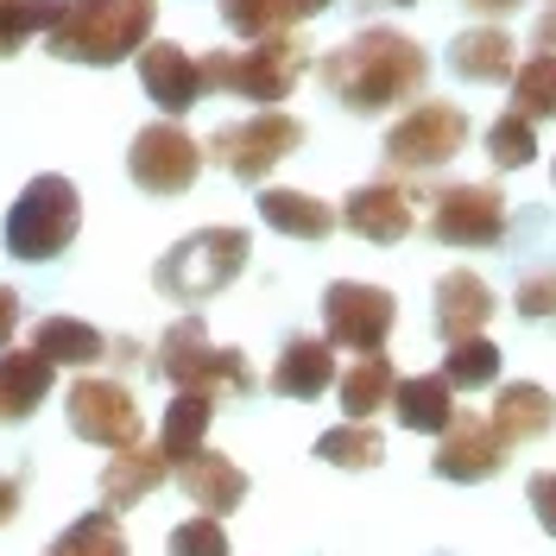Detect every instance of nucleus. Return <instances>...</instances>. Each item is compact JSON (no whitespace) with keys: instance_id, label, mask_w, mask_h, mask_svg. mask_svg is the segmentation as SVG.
<instances>
[{"instance_id":"obj_1","label":"nucleus","mask_w":556,"mask_h":556,"mask_svg":"<svg viewBox=\"0 0 556 556\" xmlns=\"http://www.w3.org/2000/svg\"><path fill=\"white\" fill-rule=\"evenodd\" d=\"M316 76H323V89L348 114H386V108L412 102L417 89H424L430 58H424L417 38L392 33V26H367V33H354L348 45H336L316 64Z\"/></svg>"},{"instance_id":"obj_2","label":"nucleus","mask_w":556,"mask_h":556,"mask_svg":"<svg viewBox=\"0 0 556 556\" xmlns=\"http://www.w3.org/2000/svg\"><path fill=\"white\" fill-rule=\"evenodd\" d=\"M159 0H70L64 20L51 26V58L64 64H121L152 45Z\"/></svg>"},{"instance_id":"obj_3","label":"nucleus","mask_w":556,"mask_h":556,"mask_svg":"<svg viewBox=\"0 0 556 556\" xmlns=\"http://www.w3.org/2000/svg\"><path fill=\"white\" fill-rule=\"evenodd\" d=\"M152 367H159V380H172L177 392H203V399H253L260 380H253V367H247L241 348H215L203 329V316H177L172 329L159 336L152 348Z\"/></svg>"},{"instance_id":"obj_4","label":"nucleus","mask_w":556,"mask_h":556,"mask_svg":"<svg viewBox=\"0 0 556 556\" xmlns=\"http://www.w3.org/2000/svg\"><path fill=\"white\" fill-rule=\"evenodd\" d=\"M253 260V235L247 228H197L152 266V285L172 298L177 311H197L208 298H222Z\"/></svg>"},{"instance_id":"obj_5","label":"nucleus","mask_w":556,"mask_h":556,"mask_svg":"<svg viewBox=\"0 0 556 556\" xmlns=\"http://www.w3.org/2000/svg\"><path fill=\"white\" fill-rule=\"evenodd\" d=\"M304 70H311V51L291 33H278V38H253L247 51H215V58H203V89L278 108L304 83Z\"/></svg>"},{"instance_id":"obj_6","label":"nucleus","mask_w":556,"mask_h":556,"mask_svg":"<svg viewBox=\"0 0 556 556\" xmlns=\"http://www.w3.org/2000/svg\"><path fill=\"white\" fill-rule=\"evenodd\" d=\"M76 228H83V197H76V184L70 177H33L26 190H20V203L7 208V253L13 260H58L70 241H76Z\"/></svg>"},{"instance_id":"obj_7","label":"nucleus","mask_w":556,"mask_h":556,"mask_svg":"<svg viewBox=\"0 0 556 556\" xmlns=\"http://www.w3.org/2000/svg\"><path fill=\"white\" fill-rule=\"evenodd\" d=\"M298 146H304V121H298V114H285V108H260V114H247V121L215 127L203 152L228 177H241V184H266V172L285 165Z\"/></svg>"},{"instance_id":"obj_8","label":"nucleus","mask_w":556,"mask_h":556,"mask_svg":"<svg viewBox=\"0 0 556 556\" xmlns=\"http://www.w3.org/2000/svg\"><path fill=\"white\" fill-rule=\"evenodd\" d=\"M127 177H134L146 197H184L203 177V146L165 114V121H152V127L134 134V146H127Z\"/></svg>"},{"instance_id":"obj_9","label":"nucleus","mask_w":556,"mask_h":556,"mask_svg":"<svg viewBox=\"0 0 556 556\" xmlns=\"http://www.w3.org/2000/svg\"><path fill=\"white\" fill-rule=\"evenodd\" d=\"M468 146V114L455 102H417L392 134H386V165L392 172H443Z\"/></svg>"},{"instance_id":"obj_10","label":"nucleus","mask_w":556,"mask_h":556,"mask_svg":"<svg viewBox=\"0 0 556 556\" xmlns=\"http://www.w3.org/2000/svg\"><path fill=\"white\" fill-rule=\"evenodd\" d=\"M392 323H399V304H392V291H380V285L336 278L323 291V336H329V348L380 354L386 336H392Z\"/></svg>"},{"instance_id":"obj_11","label":"nucleus","mask_w":556,"mask_h":556,"mask_svg":"<svg viewBox=\"0 0 556 556\" xmlns=\"http://www.w3.org/2000/svg\"><path fill=\"white\" fill-rule=\"evenodd\" d=\"M64 417L83 443H96V450H108V455L139 443V405L121 380H76L70 399H64Z\"/></svg>"},{"instance_id":"obj_12","label":"nucleus","mask_w":556,"mask_h":556,"mask_svg":"<svg viewBox=\"0 0 556 556\" xmlns=\"http://www.w3.org/2000/svg\"><path fill=\"white\" fill-rule=\"evenodd\" d=\"M430 235L443 247H493L506 235V197H500V184H450V190H437Z\"/></svg>"},{"instance_id":"obj_13","label":"nucleus","mask_w":556,"mask_h":556,"mask_svg":"<svg viewBox=\"0 0 556 556\" xmlns=\"http://www.w3.org/2000/svg\"><path fill=\"white\" fill-rule=\"evenodd\" d=\"M443 481L455 486H475V481H493L500 468H506V437L493 430V417L481 412H455V424L443 430V443H437V462H430Z\"/></svg>"},{"instance_id":"obj_14","label":"nucleus","mask_w":556,"mask_h":556,"mask_svg":"<svg viewBox=\"0 0 556 556\" xmlns=\"http://www.w3.org/2000/svg\"><path fill=\"white\" fill-rule=\"evenodd\" d=\"M342 228L348 235H361V241H374V247H392V241H405V235L417 228V203L392 184V177H380V184L348 190Z\"/></svg>"},{"instance_id":"obj_15","label":"nucleus","mask_w":556,"mask_h":556,"mask_svg":"<svg viewBox=\"0 0 556 556\" xmlns=\"http://www.w3.org/2000/svg\"><path fill=\"white\" fill-rule=\"evenodd\" d=\"M139 83H146V96L165 108L172 121L208 96L203 89V64H197L184 45H146V51H139Z\"/></svg>"},{"instance_id":"obj_16","label":"nucleus","mask_w":556,"mask_h":556,"mask_svg":"<svg viewBox=\"0 0 556 556\" xmlns=\"http://www.w3.org/2000/svg\"><path fill=\"white\" fill-rule=\"evenodd\" d=\"M172 475H177V486L190 493V506H197V513H208V519L235 513V506L247 500V475H241V468H235V462H228L222 450H197V455H184Z\"/></svg>"},{"instance_id":"obj_17","label":"nucleus","mask_w":556,"mask_h":556,"mask_svg":"<svg viewBox=\"0 0 556 556\" xmlns=\"http://www.w3.org/2000/svg\"><path fill=\"white\" fill-rule=\"evenodd\" d=\"M266 386H273L278 399H323L336 386V348H329V336L323 342L316 336H291V342L278 348Z\"/></svg>"},{"instance_id":"obj_18","label":"nucleus","mask_w":556,"mask_h":556,"mask_svg":"<svg viewBox=\"0 0 556 556\" xmlns=\"http://www.w3.org/2000/svg\"><path fill=\"white\" fill-rule=\"evenodd\" d=\"M486 316H493V291H486L481 273H443L437 278V336L443 342H468V336H481Z\"/></svg>"},{"instance_id":"obj_19","label":"nucleus","mask_w":556,"mask_h":556,"mask_svg":"<svg viewBox=\"0 0 556 556\" xmlns=\"http://www.w3.org/2000/svg\"><path fill=\"white\" fill-rule=\"evenodd\" d=\"M172 475V455L159 450H146V443H134V450H114V462L102 468V513H127V506H139L152 486Z\"/></svg>"},{"instance_id":"obj_20","label":"nucleus","mask_w":556,"mask_h":556,"mask_svg":"<svg viewBox=\"0 0 556 556\" xmlns=\"http://www.w3.org/2000/svg\"><path fill=\"white\" fill-rule=\"evenodd\" d=\"M486 417H493V430L506 437V450H519V443L551 437L556 399L538 380H519V386H500V399H493V412H486Z\"/></svg>"},{"instance_id":"obj_21","label":"nucleus","mask_w":556,"mask_h":556,"mask_svg":"<svg viewBox=\"0 0 556 556\" xmlns=\"http://www.w3.org/2000/svg\"><path fill=\"white\" fill-rule=\"evenodd\" d=\"M392 412L417 437H443L455 424V386L443 374H412V380L392 386Z\"/></svg>"},{"instance_id":"obj_22","label":"nucleus","mask_w":556,"mask_h":556,"mask_svg":"<svg viewBox=\"0 0 556 556\" xmlns=\"http://www.w3.org/2000/svg\"><path fill=\"white\" fill-rule=\"evenodd\" d=\"M51 374H58V367H51L45 354L7 348V354H0V417H7V424H26V417L51 399Z\"/></svg>"},{"instance_id":"obj_23","label":"nucleus","mask_w":556,"mask_h":556,"mask_svg":"<svg viewBox=\"0 0 556 556\" xmlns=\"http://www.w3.org/2000/svg\"><path fill=\"white\" fill-rule=\"evenodd\" d=\"M260 215L273 235H291V241H329L342 228V208L316 203L304 190H260Z\"/></svg>"},{"instance_id":"obj_24","label":"nucleus","mask_w":556,"mask_h":556,"mask_svg":"<svg viewBox=\"0 0 556 556\" xmlns=\"http://www.w3.org/2000/svg\"><path fill=\"white\" fill-rule=\"evenodd\" d=\"M513 38L500 33V26H475V33H462L450 45V70L462 76V83H513Z\"/></svg>"},{"instance_id":"obj_25","label":"nucleus","mask_w":556,"mask_h":556,"mask_svg":"<svg viewBox=\"0 0 556 556\" xmlns=\"http://www.w3.org/2000/svg\"><path fill=\"white\" fill-rule=\"evenodd\" d=\"M323 7L329 0H222V20H228L235 38H278L291 26H304V20H316Z\"/></svg>"},{"instance_id":"obj_26","label":"nucleus","mask_w":556,"mask_h":556,"mask_svg":"<svg viewBox=\"0 0 556 556\" xmlns=\"http://www.w3.org/2000/svg\"><path fill=\"white\" fill-rule=\"evenodd\" d=\"M33 354H45L51 367H96L108 354L102 329L96 323H76V316H45L33 323Z\"/></svg>"},{"instance_id":"obj_27","label":"nucleus","mask_w":556,"mask_h":556,"mask_svg":"<svg viewBox=\"0 0 556 556\" xmlns=\"http://www.w3.org/2000/svg\"><path fill=\"white\" fill-rule=\"evenodd\" d=\"M392 386H399V374H392V361H386V348H380V354H361L342 380H336V392H342V412L367 424L374 412L392 405Z\"/></svg>"},{"instance_id":"obj_28","label":"nucleus","mask_w":556,"mask_h":556,"mask_svg":"<svg viewBox=\"0 0 556 556\" xmlns=\"http://www.w3.org/2000/svg\"><path fill=\"white\" fill-rule=\"evenodd\" d=\"M208 417H215V399H203V392H177L172 405H165V424H159V450L172 455V468L184 462V455L203 450Z\"/></svg>"},{"instance_id":"obj_29","label":"nucleus","mask_w":556,"mask_h":556,"mask_svg":"<svg viewBox=\"0 0 556 556\" xmlns=\"http://www.w3.org/2000/svg\"><path fill=\"white\" fill-rule=\"evenodd\" d=\"M380 455H386V437L361 417H348V424L316 437V462H336V468H374Z\"/></svg>"},{"instance_id":"obj_30","label":"nucleus","mask_w":556,"mask_h":556,"mask_svg":"<svg viewBox=\"0 0 556 556\" xmlns=\"http://www.w3.org/2000/svg\"><path fill=\"white\" fill-rule=\"evenodd\" d=\"M513 108L525 121H551L556 114V51H538L513 70Z\"/></svg>"},{"instance_id":"obj_31","label":"nucleus","mask_w":556,"mask_h":556,"mask_svg":"<svg viewBox=\"0 0 556 556\" xmlns=\"http://www.w3.org/2000/svg\"><path fill=\"white\" fill-rule=\"evenodd\" d=\"M70 0H0V58H13L26 38L51 33Z\"/></svg>"},{"instance_id":"obj_32","label":"nucleus","mask_w":556,"mask_h":556,"mask_svg":"<svg viewBox=\"0 0 556 556\" xmlns=\"http://www.w3.org/2000/svg\"><path fill=\"white\" fill-rule=\"evenodd\" d=\"M45 556H134V551H127V538H121L114 513H83V519L70 525Z\"/></svg>"},{"instance_id":"obj_33","label":"nucleus","mask_w":556,"mask_h":556,"mask_svg":"<svg viewBox=\"0 0 556 556\" xmlns=\"http://www.w3.org/2000/svg\"><path fill=\"white\" fill-rule=\"evenodd\" d=\"M443 380L455 392H481V386L500 380V348L486 336H468V342H450V361H443Z\"/></svg>"},{"instance_id":"obj_34","label":"nucleus","mask_w":556,"mask_h":556,"mask_svg":"<svg viewBox=\"0 0 556 556\" xmlns=\"http://www.w3.org/2000/svg\"><path fill=\"white\" fill-rule=\"evenodd\" d=\"M486 159H493L500 172H525V165L538 159V121H525L519 108L500 114V121L486 127Z\"/></svg>"},{"instance_id":"obj_35","label":"nucleus","mask_w":556,"mask_h":556,"mask_svg":"<svg viewBox=\"0 0 556 556\" xmlns=\"http://www.w3.org/2000/svg\"><path fill=\"white\" fill-rule=\"evenodd\" d=\"M172 556H228V531H222V519H184L172 531Z\"/></svg>"},{"instance_id":"obj_36","label":"nucleus","mask_w":556,"mask_h":556,"mask_svg":"<svg viewBox=\"0 0 556 556\" xmlns=\"http://www.w3.org/2000/svg\"><path fill=\"white\" fill-rule=\"evenodd\" d=\"M519 316H556V273H531L519 285Z\"/></svg>"},{"instance_id":"obj_37","label":"nucleus","mask_w":556,"mask_h":556,"mask_svg":"<svg viewBox=\"0 0 556 556\" xmlns=\"http://www.w3.org/2000/svg\"><path fill=\"white\" fill-rule=\"evenodd\" d=\"M525 493H531V513H538V525L556 538V475H531V486H525Z\"/></svg>"},{"instance_id":"obj_38","label":"nucleus","mask_w":556,"mask_h":556,"mask_svg":"<svg viewBox=\"0 0 556 556\" xmlns=\"http://www.w3.org/2000/svg\"><path fill=\"white\" fill-rule=\"evenodd\" d=\"M20 311H26V304H20V291H13V285H0V348H13V329H20Z\"/></svg>"},{"instance_id":"obj_39","label":"nucleus","mask_w":556,"mask_h":556,"mask_svg":"<svg viewBox=\"0 0 556 556\" xmlns=\"http://www.w3.org/2000/svg\"><path fill=\"white\" fill-rule=\"evenodd\" d=\"M468 13H481V20H506V13H519L525 0H462Z\"/></svg>"},{"instance_id":"obj_40","label":"nucleus","mask_w":556,"mask_h":556,"mask_svg":"<svg viewBox=\"0 0 556 556\" xmlns=\"http://www.w3.org/2000/svg\"><path fill=\"white\" fill-rule=\"evenodd\" d=\"M13 513H20V481H7V475H0V525L13 519Z\"/></svg>"},{"instance_id":"obj_41","label":"nucleus","mask_w":556,"mask_h":556,"mask_svg":"<svg viewBox=\"0 0 556 556\" xmlns=\"http://www.w3.org/2000/svg\"><path fill=\"white\" fill-rule=\"evenodd\" d=\"M531 38H538V51H556V7L551 13H538V33Z\"/></svg>"},{"instance_id":"obj_42","label":"nucleus","mask_w":556,"mask_h":556,"mask_svg":"<svg viewBox=\"0 0 556 556\" xmlns=\"http://www.w3.org/2000/svg\"><path fill=\"white\" fill-rule=\"evenodd\" d=\"M399 7H412V0H399Z\"/></svg>"},{"instance_id":"obj_43","label":"nucleus","mask_w":556,"mask_h":556,"mask_svg":"<svg viewBox=\"0 0 556 556\" xmlns=\"http://www.w3.org/2000/svg\"><path fill=\"white\" fill-rule=\"evenodd\" d=\"M551 7H556V0H551Z\"/></svg>"}]
</instances>
